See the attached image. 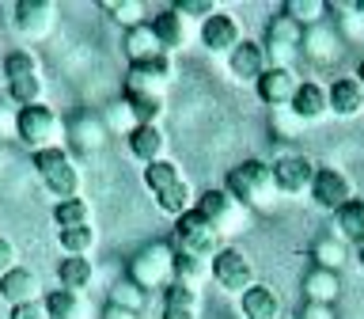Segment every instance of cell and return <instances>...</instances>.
<instances>
[{
  "label": "cell",
  "mask_w": 364,
  "mask_h": 319,
  "mask_svg": "<svg viewBox=\"0 0 364 319\" xmlns=\"http://www.w3.org/2000/svg\"><path fill=\"white\" fill-rule=\"evenodd\" d=\"M133 285H141L144 293H167L175 285V247L171 244H144L136 255L129 258V273Z\"/></svg>",
  "instance_id": "6da1fadb"
},
{
  "label": "cell",
  "mask_w": 364,
  "mask_h": 319,
  "mask_svg": "<svg viewBox=\"0 0 364 319\" xmlns=\"http://www.w3.org/2000/svg\"><path fill=\"white\" fill-rule=\"evenodd\" d=\"M144 187L156 198L159 209H164L167 216H175V221L182 213L193 209V205H190V182H186V175H182L175 164H171V160H159V164L144 167Z\"/></svg>",
  "instance_id": "7a4b0ae2"
},
{
  "label": "cell",
  "mask_w": 364,
  "mask_h": 319,
  "mask_svg": "<svg viewBox=\"0 0 364 319\" xmlns=\"http://www.w3.org/2000/svg\"><path fill=\"white\" fill-rule=\"evenodd\" d=\"M193 209H198L205 221H209L216 232H220V239H232V236L247 232V228L255 224V209H250V205H243L239 198H232L228 190H205Z\"/></svg>",
  "instance_id": "3957f363"
},
{
  "label": "cell",
  "mask_w": 364,
  "mask_h": 319,
  "mask_svg": "<svg viewBox=\"0 0 364 319\" xmlns=\"http://www.w3.org/2000/svg\"><path fill=\"white\" fill-rule=\"evenodd\" d=\"M224 190L243 205H250V209L266 205L277 194V187H273V164H266V160H243V164H235L224 175Z\"/></svg>",
  "instance_id": "277c9868"
},
{
  "label": "cell",
  "mask_w": 364,
  "mask_h": 319,
  "mask_svg": "<svg viewBox=\"0 0 364 319\" xmlns=\"http://www.w3.org/2000/svg\"><path fill=\"white\" fill-rule=\"evenodd\" d=\"M224 239L220 232L205 221V216L198 209H190V213H182L178 221H175V239H171V247L178 251V255H193V258H205V262H213L216 255H220V247Z\"/></svg>",
  "instance_id": "5b68a950"
},
{
  "label": "cell",
  "mask_w": 364,
  "mask_h": 319,
  "mask_svg": "<svg viewBox=\"0 0 364 319\" xmlns=\"http://www.w3.org/2000/svg\"><path fill=\"white\" fill-rule=\"evenodd\" d=\"M34 171H38L42 187L50 190L57 202L80 198V167L73 164V156H68L65 148H46V152H34Z\"/></svg>",
  "instance_id": "8992f818"
},
{
  "label": "cell",
  "mask_w": 364,
  "mask_h": 319,
  "mask_svg": "<svg viewBox=\"0 0 364 319\" xmlns=\"http://www.w3.org/2000/svg\"><path fill=\"white\" fill-rule=\"evenodd\" d=\"M16 137L31 148V152H46V148H61L65 125H61V118H57L50 107H23Z\"/></svg>",
  "instance_id": "52a82bcc"
},
{
  "label": "cell",
  "mask_w": 364,
  "mask_h": 319,
  "mask_svg": "<svg viewBox=\"0 0 364 319\" xmlns=\"http://www.w3.org/2000/svg\"><path fill=\"white\" fill-rule=\"evenodd\" d=\"M175 84V61L164 57H152V61L129 65L125 73V95H152V99H167V88Z\"/></svg>",
  "instance_id": "ba28073f"
},
{
  "label": "cell",
  "mask_w": 364,
  "mask_h": 319,
  "mask_svg": "<svg viewBox=\"0 0 364 319\" xmlns=\"http://www.w3.org/2000/svg\"><path fill=\"white\" fill-rule=\"evenodd\" d=\"M213 281L220 285L224 293L243 296L250 285H258L255 281V262H250L239 247H224L220 255L213 258Z\"/></svg>",
  "instance_id": "9c48e42d"
},
{
  "label": "cell",
  "mask_w": 364,
  "mask_h": 319,
  "mask_svg": "<svg viewBox=\"0 0 364 319\" xmlns=\"http://www.w3.org/2000/svg\"><path fill=\"white\" fill-rule=\"evenodd\" d=\"M300 42H304V27H296V23L289 16H273L269 19V27H266V61L269 68H292V53L300 50Z\"/></svg>",
  "instance_id": "30bf717a"
},
{
  "label": "cell",
  "mask_w": 364,
  "mask_h": 319,
  "mask_svg": "<svg viewBox=\"0 0 364 319\" xmlns=\"http://www.w3.org/2000/svg\"><path fill=\"white\" fill-rule=\"evenodd\" d=\"M11 23L23 38H50L57 27V4L53 0H19L11 4Z\"/></svg>",
  "instance_id": "8fae6325"
},
{
  "label": "cell",
  "mask_w": 364,
  "mask_h": 319,
  "mask_svg": "<svg viewBox=\"0 0 364 319\" xmlns=\"http://www.w3.org/2000/svg\"><path fill=\"white\" fill-rule=\"evenodd\" d=\"M307 194H311V202L318 205V209H326V213H338L341 205H349L353 198H357L349 175H346V171H338V167H318Z\"/></svg>",
  "instance_id": "7c38bea8"
},
{
  "label": "cell",
  "mask_w": 364,
  "mask_h": 319,
  "mask_svg": "<svg viewBox=\"0 0 364 319\" xmlns=\"http://www.w3.org/2000/svg\"><path fill=\"white\" fill-rule=\"evenodd\" d=\"M152 31H156V38L159 46H164V53H178V50H186L190 38H193V31H201V23H193L190 16H182L178 8H167V11H159V16L152 19Z\"/></svg>",
  "instance_id": "4fadbf2b"
},
{
  "label": "cell",
  "mask_w": 364,
  "mask_h": 319,
  "mask_svg": "<svg viewBox=\"0 0 364 319\" xmlns=\"http://www.w3.org/2000/svg\"><path fill=\"white\" fill-rule=\"evenodd\" d=\"M315 171H318V164L311 156H281L273 164V187L281 194H304V190H311Z\"/></svg>",
  "instance_id": "5bb4252c"
},
{
  "label": "cell",
  "mask_w": 364,
  "mask_h": 319,
  "mask_svg": "<svg viewBox=\"0 0 364 319\" xmlns=\"http://www.w3.org/2000/svg\"><path fill=\"white\" fill-rule=\"evenodd\" d=\"M296 88H300V76H296L292 68H266V73L258 76V84H255L258 99L266 103L269 110H289Z\"/></svg>",
  "instance_id": "9a60e30c"
},
{
  "label": "cell",
  "mask_w": 364,
  "mask_h": 319,
  "mask_svg": "<svg viewBox=\"0 0 364 319\" xmlns=\"http://www.w3.org/2000/svg\"><path fill=\"white\" fill-rule=\"evenodd\" d=\"M107 122L99 118V114H87V110H80L73 122L65 125V137H68V145L76 148L80 156H91V152H99L102 145H107Z\"/></svg>",
  "instance_id": "2e32d148"
},
{
  "label": "cell",
  "mask_w": 364,
  "mask_h": 319,
  "mask_svg": "<svg viewBox=\"0 0 364 319\" xmlns=\"http://www.w3.org/2000/svg\"><path fill=\"white\" fill-rule=\"evenodd\" d=\"M198 38H201V46H205L209 53H232L235 46L243 42V31H239V23H235L232 16L216 11L213 19H205V23H201Z\"/></svg>",
  "instance_id": "e0dca14e"
},
{
  "label": "cell",
  "mask_w": 364,
  "mask_h": 319,
  "mask_svg": "<svg viewBox=\"0 0 364 319\" xmlns=\"http://www.w3.org/2000/svg\"><path fill=\"white\" fill-rule=\"evenodd\" d=\"M269 68L266 61V50H262L258 42H239L232 53H228V73H232L235 80H243V84H258V76Z\"/></svg>",
  "instance_id": "ac0fdd59"
},
{
  "label": "cell",
  "mask_w": 364,
  "mask_h": 319,
  "mask_svg": "<svg viewBox=\"0 0 364 319\" xmlns=\"http://www.w3.org/2000/svg\"><path fill=\"white\" fill-rule=\"evenodd\" d=\"M289 110L300 118L304 125L307 122H323L330 114V99H326V88L315 84V80H300V88H296V95L289 103Z\"/></svg>",
  "instance_id": "d6986e66"
},
{
  "label": "cell",
  "mask_w": 364,
  "mask_h": 319,
  "mask_svg": "<svg viewBox=\"0 0 364 319\" xmlns=\"http://www.w3.org/2000/svg\"><path fill=\"white\" fill-rule=\"evenodd\" d=\"M326 99H330V114L334 118H357L364 114V88L357 84V76H341L326 88Z\"/></svg>",
  "instance_id": "ffe728a7"
},
{
  "label": "cell",
  "mask_w": 364,
  "mask_h": 319,
  "mask_svg": "<svg viewBox=\"0 0 364 319\" xmlns=\"http://www.w3.org/2000/svg\"><path fill=\"white\" fill-rule=\"evenodd\" d=\"M0 296L19 308V304H31V300H42V285H38V273L27 270V266H16L11 273L0 278Z\"/></svg>",
  "instance_id": "44dd1931"
},
{
  "label": "cell",
  "mask_w": 364,
  "mask_h": 319,
  "mask_svg": "<svg viewBox=\"0 0 364 319\" xmlns=\"http://www.w3.org/2000/svg\"><path fill=\"white\" fill-rule=\"evenodd\" d=\"M129 152L133 160H141V164H159V160H167V137L159 125H133L129 130Z\"/></svg>",
  "instance_id": "7402d4cb"
},
{
  "label": "cell",
  "mask_w": 364,
  "mask_h": 319,
  "mask_svg": "<svg viewBox=\"0 0 364 319\" xmlns=\"http://www.w3.org/2000/svg\"><path fill=\"white\" fill-rule=\"evenodd\" d=\"M239 315L243 319H284L281 315V296L269 289V285H250V289L239 296Z\"/></svg>",
  "instance_id": "603a6c76"
},
{
  "label": "cell",
  "mask_w": 364,
  "mask_h": 319,
  "mask_svg": "<svg viewBox=\"0 0 364 319\" xmlns=\"http://www.w3.org/2000/svg\"><path fill=\"white\" fill-rule=\"evenodd\" d=\"M129 65H141V61H152V57H164V46H159L152 23H141V27L125 31V42H122Z\"/></svg>",
  "instance_id": "cb8c5ba5"
},
{
  "label": "cell",
  "mask_w": 364,
  "mask_h": 319,
  "mask_svg": "<svg viewBox=\"0 0 364 319\" xmlns=\"http://www.w3.org/2000/svg\"><path fill=\"white\" fill-rule=\"evenodd\" d=\"M164 319H201V293L186 289V285H171L159 304Z\"/></svg>",
  "instance_id": "d4e9b609"
},
{
  "label": "cell",
  "mask_w": 364,
  "mask_h": 319,
  "mask_svg": "<svg viewBox=\"0 0 364 319\" xmlns=\"http://www.w3.org/2000/svg\"><path fill=\"white\" fill-rule=\"evenodd\" d=\"M57 289H68V293H84L91 289V281H95V266H91V258H76V255H65L57 262Z\"/></svg>",
  "instance_id": "484cf974"
},
{
  "label": "cell",
  "mask_w": 364,
  "mask_h": 319,
  "mask_svg": "<svg viewBox=\"0 0 364 319\" xmlns=\"http://www.w3.org/2000/svg\"><path fill=\"white\" fill-rule=\"evenodd\" d=\"M334 228L346 244H357V251L364 247V198H353L349 205H341L334 213Z\"/></svg>",
  "instance_id": "4316f807"
},
{
  "label": "cell",
  "mask_w": 364,
  "mask_h": 319,
  "mask_svg": "<svg viewBox=\"0 0 364 319\" xmlns=\"http://www.w3.org/2000/svg\"><path fill=\"white\" fill-rule=\"evenodd\" d=\"M205 281H213V262L193 258V255H178L175 251V285H186V289L201 293Z\"/></svg>",
  "instance_id": "83f0119b"
},
{
  "label": "cell",
  "mask_w": 364,
  "mask_h": 319,
  "mask_svg": "<svg viewBox=\"0 0 364 319\" xmlns=\"http://www.w3.org/2000/svg\"><path fill=\"white\" fill-rule=\"evenodd\" d=\"M46 312H50V319H87V300L84 293L53 289L46 293Z\"/></svg>",
  "instance_id": "f1b7e54d"
},
{
  "label": "cell",
  "mask_w": 364,
  "mask_h": 319,
  "mask_svg": "<svg viewBox=\"0 0 364 319\" xmlns=\"http://www.w3.org/2000/svg\"><path fill=\"white\" fill-rule=\"evenodd\" d=\"M338 289H341V281H338L334 270L311 266L304 273V293H307V300H311V304H330L338 296Z\"/></svg>",
  "instance_id": "f546056e"
},
{
  "label": "cell",
  "mask_w": 364,
  "mask_h": 319,
  "mask_svg": "<svg viewBox=\"0 0 364 319\" xmlns=\"http://www.w3.org/2000/svg\"><path fill=\"white\" fill-rule=\"evenodd\" d=\"M4 88H8V99L16 103V107H42V73H27V76H16V80H4Z\"/></svg>",
  "instance_id": "4dcf8cb0"
},
{
  "label": "cell",
  "mask_w": 364,
  "mask_h": 319,
  "mask_svg": "<svg viewBox=\"0 0 364 319\" xmlns=\"http://www.w3.org/2000/svg\"><path fill=\"white\" fill-rule=\"evenodd\" d=\"M122 103L129 107L133 125H159V118L167 114V99H152V95H122Z\"/></svg>",
  "instance_id": "1f68e13d"
},
{
  "label": "cell",
  "mask_w": 364,
  "mask_h": 319,
  "mask_svg": "<svg viewBox=\"0 0 364 319\" xmlns=\"http://www.w3.org/2000/svg\"><path fill=\"white\" fill-rule=\"evenodd\" d=\"M53 224H57V232H68V228H87L91 224V205L84 198L57 202L53 205Z\"/></svg>",
  "instance_id": "d6a6232c"
},
{
  "label": "cell",
  "mask_w": 364,
  "mask_h": 319,
  "mask_svg": "<svg viewBox=\"0 0 364 319\" xmlns=\"http://www.w3.org/2000/svg\"><path fill=\"white\" fill-rule=\"evenodd\" d=\"M107 304H118V308H125V312L141 315V312H144V304H148V293L141 289V285H133L129 278H118V281L110 285Z\"/></svg>",
  "instance_id": "836d02e7"
},
{
  "label": "cell",
  "mask_w": 364,
  "mask_h": 319,
  "mask_svg": "<svg viewBox=\"0 0 364 319\" xmlns=\"http://www.w3.org/2000/svg\"><path fill=\"white\" fill-rule=\"evenodd\" d=\"M281 16H289L296 27H318L323 16H326V4L323 0H284Z\"/></svg>",
  "instance_id": "e575fe53"
},
{
  "label": "cell",
  "mask_w": 364,
  "mask_h": 319,
  "mask_svg": "<svg viewBox=\"0 0 364 319\" xmlns=\"http://www.w3.org/2000/svg\"><path fill=\"white\" fill-rule=\"evenodd\" d=\"M311 262L318 270H341L346 266V247H341V239H334V236H318L315 244H311Z\"/></svg>",
  "instance_id": "d590c367"
},
{
  "label": "cell",
  "mask_w": 364,
  "mask_h": 319,
  "mask_svg": "<svg viewBox=\"0 0 364 319\" xmlns=\"http://www.w3.org/2000/svg\"><path fill=\"white\" fill-rule=\"evenodd\" d=\"M57 239H61L65 255L87 258L91 251H95V244H99V232H95V224H87V228H68V232H57Z\"/></svg>",
  "instance_id": "8d00e7d4"
},
{
  "label": "cell",
  "mask_w": 364,
  "mask_h": 319,
  "mask_svg": "<svg viewBox=\"0 0 364 319\" xmlns=\"http://www.w3.org/2000/svg\"><path fill=\"white\" fill-rule=\"evenodd\" d=\"M102 11H107L114 23H122L125 31H133V27L144 23V4L141 0H102Z\"/></svg>",
  "instance_id": "74e56055"
},
{
  "label": "cell",
  "mask_w": 364,
  "mask_h": 319,
  "mask_svg": "<svg viewBox=\"0 0 364 319\" xmlns=\"http://www.w3.org/2000/svg\"><path fill=\"white\" fill-rule=\"evenodd\" d=\"M330 42H334V34H326L323 27H311V31L304 34V53H311V57H330V53H334V46H330Z\"/></svg>",
  "instance_id": "f35d334b"
},
{
  "label": "cell",
  "mask_w": 364,
  "mask_h": 319,
  "mask_svg": "<svg viewBox=\"0 0 364 319\" xmlns=\"http://www.w3.org/2000/svg\"><path fill=\"white\" fill-rule=\"evenodd\" d=\"M182 16H190L193 23H205V19H213L216 16V4L213 0H182V4H175Z\"/></svg>",
  "instance_id": "ab89813d"
},
{
  "label": "cell",
  "mask_w": 364,
  "mask_h": 319,
  "mask_svg": "<svg viewBox=\"0 0 364 319\" xmlns=\"http://www.w3.org/2000/svg\"><path fill=\"white\" fill-rule=\"evenodd\" d=\"M8 319H50V312H46V296H42V300H31V304L11 308Z\"/></svg>",
  "instance_id": "60d3db41"
},
{
  "label": "cell",
  "mask_w": 364,
  "mask_h": 319,
  "mask_svg": "<svg viewBox=\"0 0 364 319\" xmlns=\"http://www.w3.org/2000/svg\"><path fill=\"white\" fill-rule=\"evenodd\" d=\"M16 266H19V251H16V244L0 236V278H4V273H11Z\"/></svg>",
  "instance_id": "b9f144b4"
},
{
  "label": "cell",
  "mask_w": 364,
  "mask_h": 319,
  "mask_svg": "<svg viewBox=\"0 0 364 319\" xmlns=\"http://www.w3.org/2000/svg\"><path fill=\"white\" fill-rule=\"evenodd\" d=\"M273 122H277V130H281V137H296L304 130V122L296 118L292 110H273Z\"/></svg>",
  "instance_id": "7bdbcfd3"
},
{
  "label": "cell",
  "mask_w": 364,
  "mask_h": 319,
  "mask_svg": "<svg viewBox=\"0 0 364 319\" xmlns=\"http://www.w3.org/2000/svg\"><path fill=\"white\" fill-rule=\"evenodd\" d=\"M300 319H334V312H330V304H311L307 300L300 308Z\"/></svg>",
  "instance_id": "ee69618b"
},
{
  "label": "cell",
  "mask_w": 364,
  "mask_h": 319,
  "mask_svg": "<svg viewBox=\"0 0 364 319\" xmlns=\"http://www.w3.org/2000/svg\"><path fill=\"white\" fill-rule=\"evenodd\" d=\"M19 125V110H0V137H16Z\"/></svg>",
  "instance_id": "f6af8a7d"
},
{
  "label": "cell",
  "mask_w": 364,
  "mask_h": 319,
  "mask_svg": "<svg viewBox=\"0 0 364 319\" xmlns=\"http://www.w3.org/2000/svg\"><path fill=\"white\" fill-rule=\"evenodd\" d=\"M102 319H136V315L125 312V308H118V304H107L102 308Z\"/></svg>",
  "instance_id": "bcb514c9"
},
{
  "label": "cell",
  "mask_w": 364,
  "mask_h": 319,
  "mask_svg": "<svg viewBox=\"0 0 364 319\" xmlns=\"http://www.w3.org/2000/svg\"><path fill=\"white\" fill-rule=\"evenodd\" d=\"M357 84H360V88H364V61H360V65H357Z\"/></svg>",
  "instance_id": "7dc6e473"
},
{
  "label": "cell",
  "mask_w": 364,
  "mask_h": 319,
  "mask_svg": "<svg viewBox=\"0 0 364 319\" xmlns=\"http://www.w3.org/2000/svg\"><path fill=\"white\" fill-rule=\"evenodd\" d=\"M357 258H360V266H364V247H360V251H357Z\"/></svg>",
  "instance_id": "c3c4849f"
},
{
  "label": "cell",
  "mask_w": 364,
  "mask_h": 319,
  "mask_svg": "<svg viewBox=\"0 0 364 319\" xmlns=\"http://www.w3.org/2000/svg\"><path fill=\"white\" fill-rule=\"evenodd\" d=\"M357 11H364V4H357Z\"/></svg>",
  "instance_id": "681fc988"
}]
</instances>
